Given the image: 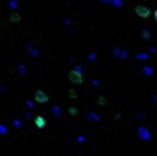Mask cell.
Returning a JSON list of instances; mask_svg holds the SVG:
<instances>
[{
    "mask_svg": "<svg viewBox=\"0 0 157 156\" xmlns=\"http://www.w3.org/2000/svg\"><path fill=\"white\" fill-rule=\"evenodd\" d=\"M112 56L115 57V59H120V56H122V49L120 48H112Z\"/></svg>",
    "mask_w": 157,
    "mask_h": 156,
    "instance_id": "9a60e30c",
    "label": "cell"
},
{
    "mask_svg": "<svg viewBox=\"0 0 157 156\" xmlns=\"http://www.w3.org/2000/svg\"><path fill=\"white\" fill-rule=\"evenodd\" d=\"M86 121H89V122H100L102 116L99 113H96V111H88L86 113Z\"/></svg>",
    "mask_w": 157,
    "mask_h": 156,
    "instance_id": "5b68a950",
    "label": "cell"
},
{
    "mask_svg": "<svg viewBox=\"0 0 157 156\" xmlns=\"http://www.w3.org/2000/svg\"><path fill=\"white\" fill-rule=\"evenodd\" d=\"M16 70H17V74H19V76H25L26 73H28V68H26V65H25L23 62H19V63H17Z\"/></svg>",
    "mask_w": 157,
    "mask_h": 156,
    "instance_id": "8992f818",
    "label": "cell"
},
{
    "mask_svg": "<svg viewBox=\"0 0 157 156\" xmlns=\"http://www.w3.org/2000/svg\"><path fill=\"white\" fill-rule=\"evenodd\" d=\"M8 6H9L11 9L17 11V9H19V2H17V0H9V2H8Z\"/></svg>",
    "mask_w": 157,
    "mask_h": 156,
    "instance_id": "5bb4252c",
    "label": "cell"
},
{
    "mask_svg": "<svg viewBox=\"0 0 157 156\" xmlns=\"http://www.w3.org/2000/svg\"><path fill=\"white\" fill-rule=\"evenodd\" d=\"M9 20H11V22H19V20H20V14L14 11V12H12V14L9 16Z\"/></svg>",
    "mask_w": 157,
    "mask_h": 156,
    "instance_id": "2e32d148",
    "label": "cell"
},
{
    "mask_svg": "<svg viewBox=\"0 0 157 156\" xmlns=\"http://www.w3.org/2000/svg\"><path fill=\"white\" fill-rule=\"evenodd\" d=\"M100 105H105V103H106V100H105V97L103 96H99V100H97Z\"/></svg>",
    "mask_w": 157,
    "mask_h": 156,
    "instance_id": "cb8c5ba5",
    "label": "cell"
},
{
    "mask_svg": "<svg viewBox=\"0 0 157 156\" xmlns=\"http://www.w3.org/2000/svg\"><path fill=\"white\" fill-rule=\"evenodd\" d=\"M26 51H28V54H29L31 57H38V49H37L35 46H32L31 43L26 45Z\"/></svg>",
    "mask_w": 157,
    "mask_h": 156,
    "instance_id": "ba28073f",
    "label": "cell"
},
{
    "mask_svg": "<svg viewBox=\"0 0 157 156\" xmlns=\"http://www.w3.org/2000/svg\"><path fill=\"white\" fill-rule=\"evenodd\" d=\"M48 99H49L48 94H46L45 91H42V90H37L35 94H34V100H35L37 103H46Z\"/></svg>",
    "mask_w": 157,
    "mask_h": 156,
    "instance_id": "277c9868",
    "label": "cell"
},
{
    "mask_svg": "<svg viewBox=\"0 0 157 156\" xmlns=\"http://www.w3.org/2000/svg\"><path fill=\"white\" fill-rule=\"evenodd\" d=\"M99 2H102V3H109V0H99Z\"/></svg>",
    "mask_w": 157,
    "mask_h": 156,
    "instance_id": "4dcf8cb0",
    "label": "cell"
},
{
    "mask_svg": "<svg viewBox=\"0 0 157 156\" xmlns=\"http://www.w3.org/2000/svg\"><path fill=\"white\" fill-rule=\"evenodd\" d=\"M149 53H151V54H157V46H152V48H149Z\"/></svg>",
    "mask_w": 157,
    "mask_h": 156,
    "instance_id": "f1b7e54d",
    "label": "cell"
},
{
    "mask_svg": "<svg viewBox=\"0 0 157 156\" xmlns=\"http://www.w3.org/2000/svg\"><path fill=\"white\" fill-rule=\"evenodd\" d=\"M0 133H2V136H6L8 128H6V125H5V124H0Z\"/></svg>",
    "mask_w": 157,
    "mask_h": 156,
    "instance_id": "e0dca14e",
    "label": "cell"
},
{
    "mask_svg": "<svg viewBox=\"0 0 157 156\" xmlns=\"http://www.w3.org/2000/svg\"><path fill=\"white\" fill-rule=\"evenodd\" d=\"M152 14H154V19H155V22H157V9H155V11L152 12Z\"/></svg>",
    "mask_w": 157,
    "mask_h": 156,
    "instance_id": "f546056e",
    "label": "cell"
},
{
    "mask_svg": "<svg viewBox=\"0 0 157 156\" xmlns=\"http://www.w3.org/2000/svg\"><path fill=\"white\" fill-rule=\"evenodd\" d=\"M77 142H80V144H82V142H85V136L83 135H78L77 136Z\"/></svg>",
    "mask_w": 157,
    "mask_h": 156,
    "instance_id": "d4e9b609",
    "label": "cell"
},
{
    "mask_svg": "<svg viewBox=\"0 0 157 156\" xmlns=\"http://www.w3.org/2000/svg\"><path fill=\"white\" fill-rule=\"evenodd\" d=\"M12 124H14L16 128H20V127H22V121H20V119H14V122H12Z\"/></svg>",
    "mask_w": 157,
    "mask_h": 156,
    "instance_id": "d6986e66",
    "label": "cell"
},
{
    "mask_svg": "<svg viewBox=\"0 0 157 156\" xmlns=\"http://www.w3.org/2000/svg\"><path fill=\"white\" fill-rule=\"evenodd\" d=\"M34 124H35V127H37V128H45L46 121H45L43 116H37V118L34 119Z\"/></svg>",
    "mask_w": 157,
    "mask_h": 156,
    "instance_id": "9c48e42d",
    "label": "cell"
},
{
    "mask_svg": "<svg viewBox=\"0 0 157 156\" xmlns=\"http://www.w3.org/2000/svg\"><path fill=\"white\" fill-rule=\"evenodd\" d=\"M142 73H143V76L151 77L154 74V68L151 67V65H143V67H142Z\"/></svg>",
    "mask_w": 157,
    "mask_h": 156,
    "instance_id": "52a82bcc",
    "label": "cell"
},
{
    "mask_svg": "<svg viewBox=\"0 0 157 156\" xmlns=\"http://www.w3.org/2000/svg\"><path fill=\"white\" fill-rule=\"evenodd\" d=\"M96 57H97V54H96V53H91V54H89V57H88V60H89V62H93V60H96Z\"/></svg>",
    "mask_w": 157,
    "mask_h": 156,
    "instance_id": "603a6c76",
    "label": "cell"
},
{
    "mask_svg": "<svg viewBox=\"0 0 157 156\" xmlns=\"http://www.w3.org/2000/svg\"><path fill=\"white\" fill-rule=\"evenodd\" d=\"M109 6L111 8H122L123 6V0H109Z\"/></svg>",
    "mask_w": 157,
    "mask_h": 156,
    "instance_id": "7c38bea8",
    "label": "cell"
},
{
    "mask_svg": "<svg viewBox=\"0 0 157 156\" xmlns=\"http://www.w3.org/2000/svg\"><path fill=\"white\" fill-rule=\"evenodd\" d=\"M26 105H28V108H29V110H31V108H32V107H34V102H32V100H29V99H28V100H26Z\"/></svg>",
    "mask_w": 157,
    "mask_h": 156,
    "instance_id": "484cf974",
    "label": "cell"
},
{
    "mask_svg": "<svg viewBox=\"0 0 157 156\" xmlns=\"http://www.w3.org/2000/svg\"><path fill=\"white\" fill-rule=\"evenodd\" d=\"M137 136L142 139V141H149L151 139V132L145 127V125H140L137 128Z\"/></svg>",
    "mask_w": 157,
    "mask_h": 156,
    "instance_id": "7a4b0ae2",
    "label": "cell"
},
{
    "mask_svg": "<svg viewBox=\"0 0 157 156\" xmlns=\"http://www.w3.org/2000/svg\"><path fill=\"white\" fill-rule=\"evenodd\" d=\"M128 57H129L128 51H126V49H122V56H120V59H128Z\"/></svg>",
    "mask_w": 157,
    "mask_h": 156,
    "instance_id": "ffe728a7",
    "label": "cell"
},
{
    "mask_svg": "<svg viewBox=\"0 0 157 156\" xmlns=\"http://www.w3.org/2000/svg\"><path fill=\"white\" fill-rule=\"evenodd\" d=\"M134 11H136V14L139 16V17H142V19H148L152 12H151V9L148 8V6H145V5H137L136 8H134Z\"/></svg>",
    "mask_w": 157,
    "mask_h": 156,
    "instance_id": "6da1fadb",
    "label": "cell"
},
{
    "mask_svg": "<svg viewBox=\"0 0 157 156\" xmlns=\"http://www.w3.org/2000/svg\"><path fill=\"white\" fill-rule=\"evenodd\" d=\"M68 94H69V97H74V99L77 97V93H75V91H72V90H69V91H68Z\"/></svg>",
    "mask_w": 157,
    "mask_h": 156,
    "instance_id": "4316f807",
    "label": "cell"
},
{
    "mask_svg": "<svg viewBox=\"0 0 157 156\" xmlns=\"http://www.w3.org/2000/svg\"><path fill=\"white\" fill-rule=\"evenodd\" d=\"M68 79H69L72 84H82V82H83V74L78 73V71H75V70H71L69 74H68Z\"/></svg>",
    "mask_w": 157,
    "mask_h": 156,
    "instance_id": "3957f363",
    "label": "cell"
},
{
    "mask_svg": "<svg viewBox=\"0 0 157 156\" xmlns=\"http://www.w3.org/2000/svg\"><path fill=\"white\" fill-rule=\"evenodd\" d=\"M77 113H78V110H77L75 107H69V114H71V116H75Z\"/></svg>",
    "mask_w": 157,
    "mask_h": 156,
    "instance_id": "ac0fdd59",
    "label": "cell"
},
{
    "mask_svg": "<svg viewBox=\"0 0 157 156\" xmlns=\"http://www.w3.org/2000/svg\"><path fill=\"white\" fill-rule=\"evenodd\" d=\"M71 22H72V20H71L69 17H66V19H63V23H65V27H69V25H71Z\"/></svg>",
    "mask_w": 157,
    "mask_h": 156,
    "instance_id": "7402d4cb",
    "label": "cell"
},
{
    "mask_svg": "<svg viewBox=\"0 0 157 156\" xmlns=\"http://www.w3.org/2000/svg\"><path fill=\"white\" fill-rule=\"evenodd\" d=\"M74 70H75V71H78V73H82V74H83V68L80 67V65H77V63H75V65H74Z\"/></svg>",
    "mask_w": 157,
    "mask_h": 156,
    "instance_id": "44dd1931",
    "label": "cell"
},
{
    "mask_svg": "<svg viewBox=\"0 0 157 156\" xmlns=\"http://www.w3.org/2000/svg\"><path fill=\"white\" fill-rule=\"evenodd\" d=\"M51 113L54 114L56 118H60V116H62V110H60V107L57 105V103H56V105H52V108H51Z\"/></svg>",
    "mask_w": 157,
    "mask_h": 156,
    "instance_id": "8fae6325",
    "label": "cell"
},
{
    "mask_svg": "<svg viewBox=\"0 0 157 156\" xmlns=\"http://www.w3.org/2000/svg\"><path fill=\"white\" fill-rule=\"evenodd\" d=\"M143 118H145V113H143V111H139V113H137V119H143Z\"/></svg>",
    "mask_w": 157,
    "mask_h": 156,
    "instance_id": "83f0119b",
    "label": "cell"
},
{
    "mask_svg": "<svg viewBox=\"0 0 157 156\" xmlns=\"http://www.w3.org/2000/svg\"><path fill=\"white\" fill-rule=\"evenodd\" d=\"M154 103L157 105V94H154Z\"/></svg>",
    "mask_w": 157,
    "mask_h": 156,
    "instance_id": "1f68e13d",
    "label": "cell"
},
{
    "mask_svg": "<svg viewBox=\"0 0 157 156\" xmlns=\"http://www.w3.org/2000/svg\"><path fill=\"white\" fill-rule=\"evenodd\" d=\"M140 36H142L143 40H149V39H151V31L148 28H142L140 30Z\"/></svg>",
    "mask_w": 157,
    "mask_h": 156,
    "instance_id": "30bf717a",
    "label": "cell"
},
{
    "mask_svg": "<svg viewBox=\"0 0 157 156\" xmlns=\"http://www.w3.org/2000/svg\"><path fill=\"white\" fill-rule=\"evenodd\" d=\"M149 51H146V53H139V54H136V59L137 60H148L149 59Z\"/></svg>",
    "mask_w": 157,
    "mask_h": 156,
    "instance_id": "4fadbf2b",
    "label": "cell"
}]
</instances>
